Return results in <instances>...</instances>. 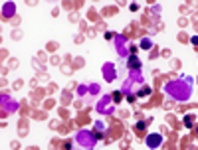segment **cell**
<instances>
[{"mask_svg": "<svg viewBox=\"0 0 198 150\" xmlns=\"http://www.w3.org/2000/svg\"><path fill=\"white\" fill-rule=\"evenodd\" d=\"M129 65H131V67H139L141 63H139V59H137V57H131V59H129Z\"/></svg>", "mask_w": 198, "mask_h": 150, "instance_id": "cell-1", "label": "cell"}, {"mask_svg": "<svg viewBox=\"0 0 198 150\" xmlns=\"http://www.w3.org/2000/svg\"><path fill=\"white\" fill-rule=\"evenodd\" d=\"M186 127H192V116H186Z\"/></svg>", "mask_w": 198, "mask_h": 150, "instance_id": "cell-2", "label": "cell"}]
</instances>
